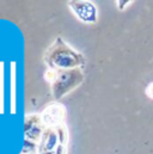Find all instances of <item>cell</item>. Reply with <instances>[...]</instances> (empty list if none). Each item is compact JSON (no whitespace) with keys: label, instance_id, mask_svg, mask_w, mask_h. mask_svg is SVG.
I'll return each mask as SVG.
<instances>
[{"label":"cell","instance_id":"5","mask_svg":"<svg viewBox=\"0 0 153 154\" xmlns=\"http://www.w3.org/2000/svg\"><path fill=\"white\" fill-rule=\"evenodd\" d=\"M67 5L81 23L84 24L97 23L98 12L93 2L87 1V0H70Z\"/></svg>","mask_w":153,"mask_h":154},{"label":"cell","instance_id":"4","mask_svg":"<svg viewBox=\"0 0 153 154\" xmlns=\"http://www.w3.org/2000/svg\"><path fill=\"white\" fill-rule=\"evenodd\" d=\"M39 116H41L44 128L65 125L66 117H67V110L64 104H61L59 102H53V103L48 104L42 110Z\"/></svg>","mask_w":153,"mask_h":154},{"label":"cell","instance_id":"6","mask_svg":"<svg viewBox=\"0 0 153 154\" xmlns=\"http://www.w3.org/2000/svg\"><path fill=\"white\" fill-rule=\"evenodd\" d=\"M44 125L41 119V116L37 114L25 116L24 121V133H25V140H29L31 142L37 143L44 131Z\"/></svg>","mask_w":153,"mask_h":154},{"label":"cell","instance_id":"2","mask_svg":"<svg viewBox=\"0 0 153 154\" xmlns=\"http://www.w3.org/2000/svg\"><path fill=\"white\" fill-rule=\"evenodd\" d=\"M44 78L50 85L52 96L54 100L58 102L83 84L84 73L80 68L68 71L48 69L44 74Z\"/></svg>","mask_w":153,"mask_h":154},{"label":"cell","instance_id":"1","mask_svg":"<svg viewBox=\"0 0 153 154\" xmlns=\"http://www.w3.org/2000/svg\"><path fill=\"white\" fill-rule=\"evenodd\" d=\"M44 62L49 69L68 71L84 67L86 60L81 53L68 45L61 37H56L45 51Z\"/></svg>","mask_w":153,"mask_h":154},{"label":"cell","instance_id":"3","mask_svg":"<svg viewBox=\"0 0 153 154\" xmlns=\"http://www.w3.org/2000/svg\"><path fill=\"white\" fill-rule=\"evenodd\" d=\"M68 137L66 124L45 128L37 142V154H67Z\"/></svg>","mask_w":153,"mask_h":154},{"label":"cell","instance_id":"8","mask_svg":"<svg viewBox=\"0 0 153 154\" xmlns=\"http://www.w3.org/2000/svg\"><path fill=\"white\" fill-rule=\"evenodd\" d=\"M133 1H116V4H118L117 5V7L120 8V10H123L127 5H129V4H132Z\"/></svg>","mask_w":153,"mask_h":154},{"label":"cell","instance_id":"9","mask_svg":"<svg viewBox=\"0 0 153 154\" xmlns=\"http://www.w3.org/2000/svg\"><path fill=\"white\" fill-rule=\"evenodd\" d=\"M146 94H147L150 98L153 99V82H151V84L147 86V88H146Z\"/></svg>","mask_w":153,"mask_h":154},{"label":"cell","instance_id":"7","mask_svg":"<svg viewBox=\"0 0 153 154\" xmlns=\"http://www.w3.org/2000/svg\"><path fill=\"white\" fill-rule=\"evenodd\" d=\"M19 154H37V143L31 142L29 140H25L23 149Z\"/></svg>","mask_w":153,"mask_h":154}]
</instances>
